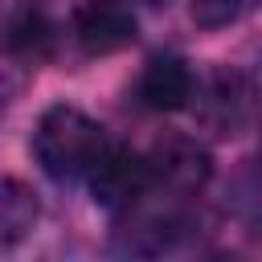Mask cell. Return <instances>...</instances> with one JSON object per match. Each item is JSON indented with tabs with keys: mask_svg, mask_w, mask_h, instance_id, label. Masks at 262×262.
Here are the masks:
<instances>
[{
	"mask_svg": "<svg viewBox=\"0 0 262 262\" xmlns=\"http://www.w3.org/2000/svg\"><path fill=\"white\" fill-rule=\"evenodd\" d=\"M106 147L102 127L78 106H49L33 131V156L53 180H78Z\"/></svg>",
	"mask_w": 262,
	"mask_h": 262,
	"instance_id": "cell-1",
	"label": "cell"
},
{
	"mask_svg": "<svg viewBox=\"0 0 262 262\" xmlns=\"http://www.w3.org/2000/svg\"><path fill=\"white\" fill-rule=\"evenodd\" d=\"M135 94H139V102H143L147 111L172 115V111H184V106L196 98V78H192V70H188L184 57H176V53H156V57L143 66V74H139V82H135Z\"/></svg>",
	"mask_w": 262,
	"mask_h": 262,
	"instance_id": "cell-5",
	"label": "cell"
},
{
	"mask_svg": "<svg viewBox=\"0 0 262 262\" xmlns=\"http://www.w3.org/2000/svg\"><path fill=\"white\" fill-rule=\"evenodd\" d=\"M33 225H37V196L20 180L0 176V250L29 237Z\"/></svg>",
	"mask_w": 262,
	"mask_h": 262,
	"instance_id": "cell-7",
	"label": "cell"
},
{
	"mask_svg": "<svg viewBox=\"0 0 262 262\" xmlns=\"http://www.w3.org/2000/svg\"><path fill=\"white\" fill-rule=\"evenodd\" d=\"M250 106H254L250 82H246L242 74H233V70H221V74H213L209 86H205L201 119H205L217 135H237V131L246 127V119H250Z\"/></svg>",
	"mask_w": 262,
	"mask_h": 262,
	"instance_id": "cell-6",
	"label": "cell"
},
{
	"mask_svg": "<svg viewBox=\"0 0 262 262\" xmlns=\"http://www.w3.org/2000/svg\"><path fill=\"white\" fill-rule=\"evenodd\" d=\"M139 20L123 0H82L74 8V37L86 53H119L135 41Z\"/></svg>",
	"mask_w": 262,
	"mask_h": 262,
	"instance_id": "cell-4",
	"label": "cell"
},
{
	"mask_svg": "<svg viewBox=\"0 0 262 262\" xmlns=\"http://www.w3.org/2000/svg\"><path fill=\"white\" fill-rule=\"evenodd\" d=\"M86 180H90V192L102 209L123 213L147 192V160L127 143H106L98 151V160L90 164Z\"/></svg>",
	"mask_w": 262,
	"mask_h": 262,
	"instance_id": "cell-3",
	"label": "cell"
},
{
	"mask_svg": "<svg viewBox=\"0 0 262 262\" xmlns=\"http://www.w3.org/2000/svg\"><path fill=\"white\" fill-rule=\"evenodd\" d=\"M246 8L250 0H192V20L205 29H221V25H233Z\"/></svg>",
	"mask_w": 262,
	"mask_h": 262,
	"instance_id": "cell-8",
	"label": "cell"
},
{
	"mask_svg": "<svg viewBox=\"0 0 262 262\" xmlns=\"http://www.w3.org/2000/svg\"><path fill=\"white\" fill-rule=\"evenodd\" d=\"M147 160V192L156 196H172V201H188L192 192H201V184L209 180V151L196 139L184 135H168L151 147Z\"/></svg>",
	"mask_w": 262,
	"mask_h": 262,
	"instance_id": "cell-2",
	"label": "cell"
},
{
	"mask_svg": "<svg viewBox=\"0 0 262 262\" xmlns=\"http://www.w3.org/2000/svg\"><path fill=\"white\" fill-rule=\"evenodd\" d=\"M147 4H168V0H147Z\"/></svg>",
	"mask_w": 262,
	"mask_h": 262,
	"instance_id": "cell-9",
	"label": "cell"
}]
</instances>
